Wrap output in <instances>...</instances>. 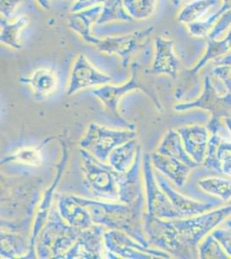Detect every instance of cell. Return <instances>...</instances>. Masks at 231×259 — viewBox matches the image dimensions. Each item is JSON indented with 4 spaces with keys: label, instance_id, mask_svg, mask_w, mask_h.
<instances>
[{
    "label": "cell",
    "instance_id": "cell-16",
    "mask_svg": "<svg viewBox=\"0 0 231 259\" xmlns=\"http://www.w3.org/2000/svg\"><path fill=\"white\" fill-rule=\"evenodd\" d=\"M39 6H41L42 9L48 10L50 9V0H35Z\"/></svg>",
    "mask_w": 231,
    "mask_h": 259
},
{
    "label": "cell",
    "instance_id": "cell-13",
    "mask_svg": "<svg viewBox=\"0 0 231 259\" xmlns=\"http://www.w3.org/2000/svg\"><path fill=\"white\" fill-rule=\"evenodd\" d=\"M199 255L201 257H215V258H226V254L222 251L220 247V244L217 239L211 235L205 239L200 247H199Z\"/></svg>",
    "mask_w": 231,
    "mask_h": 259
},
{
    "label": "cell",
    "instance_id": "cell-19",
    "mask_svg": "<svg viewBox=\"0 0 231 259\" xmlns=\"http://www.w3.org/2000/svg\"><path fill=\"white\" fill-rule=\"evenodd\" d=\"M227 225H228V227H230L231 228V221H228V222H227Z\"/></svg>",
    "mask_w": 231,
    "mask_h": 259
},
{
    "label": "cell",
    "instance_id": "cell-7",
    "mask_svg": "<svg viewBox=\"0 0 231 259\" xmlns=\"http://www.w3.org/2000/svg\"><path fill=\"white\" fill-rule=\"evenodd\" d=\"M101 11L102 7L97 5L80 10L79 12H73V15L69 18L68 26L70 27L71 30L80 35L84 41L97 45L99 40L93 35L91 26L100 18Z\"/></svg>",
    "mask_w": 231,
    "mask_h": 259
},
{
    "label": "cell",
    "instance_id": "cell-9",
    "mask_svg": "<svg viewBox=\"0 0 231 259\" xmlns=\"http://www.w3.org/2000/svg\"><path fill=\"white\" fill-rule=\"evenodd\" d=\"M157 153L161 154L162 156L178 159L193 169L199 166V163L193 161L191 156L186 152L180 137L178 133L174 131H170L167 135L165 136L159 146Z\"/></svg>",
    "mask_w": 231,
    "mask_h": 259
},
{
    "label": "cell",
    "instance_id": "cell-18",
    "mask_svg": "<svg viewBox=\"0 0 231 259\" xmlns=\"http://www.w3.org/2000/svg\"><path fill=\"white\" fill-rule=\"evenodd\" d=\"M5 22H6V20H4L3 18L0 17V26H1V25H2V24H3Z\"/></svg>",
    "mask_w": 231,
    "mask_h": 259
},
{
    "label": "cell",
    "instance_id": "cell-17",
    "mask_svg": "<svg viewBox=\"0 0 231 259\" xmlns=\"http://www.w3.org/2000/svg\"><path fill=\"white\" fill-rule=\"evenodd\" d=\"M224 122H225L226 126L228 127V130L230 131L231 133V118L230 117H227L224 118Z\"/></svg>",
    "mask_w": 231,
    "mask_h": 259
},
{
    "label": "cell",
    "instance_id": "cell-12",
    "mask_svg": "<svg viewBox=\"0 0 231 259\" xmlns=\"http://www.w3.org/2000/svg\"><path fill=\"white\" fill-rule=\"evenodd\" d=\"M199 184L205 192L215 194L222 200L231 199V182L219 178H208L199 181Z\"/></svg>",
    "mask_w": 231,
    "mask_h": 259
},
{
    "label": "cell",
    "instance_id": "cell-6",
    "mask_svg": "<svg viewBox=\"0 0 231 259\" xmlns=\"http://www.w3.org/2000/svg\"><path fill=\"white\" fill-rule=\"evenodd\" d=\"M186 152L197 163L205 161L207 150L208 131L205 127H183L177 130Z\"/></svg>",
    "mask_w": 231,
    "mask_h": 259
},
{
    "label": "cell",
    "instance_id": "cell-8",
    "mask_svg": "<svg viewBox=\"0 0 231 259\" xmlns=\"http://www.w3.org/2000/svg\"><path fill=\"white\" fill-rule=\"evenodd\" d=\"M152 162L155 168L168 177L176 186L181 188L193 168L184 162L173 157L162 156L156 153L152 156Z\"/></svg>",
    "mask_w": 231,
    "mask_h": 259
},
{
    "label": "cell",
    "instance_id": "cell-11",
    "mask_svg": "<svg viewBox=\"0 0 231 259\" xmlns=\"http://www.w3.org/2000/svg\"><path fill=\"white\" fill-rule=\"evenodd\" d=\"M35 92L41 95H50L58 87V77L49 68H38L33 72L31 76L25 80Z\"/></svg>",
    "mask_w": 231,
    "mask_h": 259
},
{
    "label": "cell",
    "instance_id": "cell-20",
    "mask_svg": "<svg viewBox=\"0 0 231 259\" xmlns=\"http://www.w3.org/2000/svg\"><path fill=\"white\" fill-rule=\"evenodd\" d=\"M67 1H69V2H73V0H67Z\"/></svg>",
    "mask_w": 231,
    "mask_h": 259
},
{
    "label": "cell",
    "instance_id": "cell-14",
    "mask_svg": "<svg viewBox=\"0 0 231 259\" xmlns=\"http://www.w3.org/2000/svg\"><path fill=\"white\" fill-rule=\"evenodd\" d=\"M24 0H0V17L11 21Z\"/></svg>",
    "mask_w": 231,
    "mask_h": 259
},
{
    "label": "cell",
    "instance_id": "cell-2",
    "mask_svg": "<svg viewBox=\"0 0 231 259\" xmlns=\"http://www.w3.org/2000/svg\"><path fill=\"white\" fill-rule=\"evenodd\" d=\"M144 178L147 190V207L148 213L146 218L178 219V212L173 208L169 199L161 188L157 186V181L153 174L150 167V156L146 154L144 156Z\"/></svg>",
    "mask_w": 231,
    "mask_h": 259
},
{
    "label": "cell",
    "instance_id": "cell-10",
    "mask_svg": "<svg viewBox=\"0 0 231 259\" xmlns=\"http://www.w3.org/2000/svg\"><path fill=\"white\" fill-rule=\"evenodd\" d=\"M29 23L26 16H22L13 22L6 21L0 29V44L13 50H21L23 48L22 32Z\"/></svg>",
    "mask_w": 231,
    "mask_h": 259
},
{
    "label": "cell",
    "instance_id": "cell-15",
    "mask_svg": "<svg viewBox=\"0 0 231 259\" xmlns=\"http://www.w3.org/2000/svg\"><path fill=\"white\" fill-rule=\"evenodd\" d=\"M211 235L222 245L228 256H231V228L216 230Z\"/></svg>",
    "mask_w": 231,
    "mask_h": 259
},
{
    "label": "cell",
    "instance_id": "cell-4",
    "mask_svg": "<svg viewBox=\"0 0 231 259\" xmlns=\"http://www.w3.org/2000/svg\"><path fill=\"white\" fill-rule=\"evenodd\" d=\"M156 181L162 191L166 193L167 198L169 199L173 208L178 212V217H190L194 215L202 214L204 212L211 210L213 206L218 205V203H199L196 201L189 200L180 194L174 191L169 186L167 179H165L161 175L155 176Z\"/></svg>",
    "mask_w": 231,
    "mask_h": 259
},
{
    "label": "cell",
    "instance_id": "cell-1",
    "mask_svg": "<svg viewBox=\"0 0 231 259\" xmlns=\"http://www.w3.org/2000/svg\"><path fill=\"white\" fill-rule=\"evenodd\" d=\"M231 213V206L222 207L207 214L184 221H162L158 218H146L145 228L150 239L160 247L169 249L176 256L197 253V244L214 227Z\"/></svg>",
    "mask_w": 231,
    "mask_h": 259
},
{
    "label": "cell",
    "instance_id": "cell-5",
    "mask_svg": "<svg viewBox=\"0 0 231 259\" xmlns=\"http://www.w3.org/2000/svg\"><path fill=\"white\" fill-rule=\"evenodd\" d=\"M207 145L205 166L231 177V142L214 134Z\"/></svg>",
    "mask_w": 231,
    "mask_h": 259
},
{
    "label": "cell",
    "instance_id": "cell-3",
    "mask_svg": "<svg viewBox=\"0 0 231 259\" xmlns=\"http://www.w3.org/2000/svg\"><path fill=\"white\" fill-rule=\"evenodd\" d=\"M110 80L111 78L103 74L95 68L84 54H79L72 69L69 94H73L80 89H86L93 85L107 83Z\"/></svg>",
    "mask_w": 231,
    "mask_h": 259
}]
</instances>
